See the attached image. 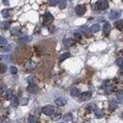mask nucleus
I'll return each instance as SVG.
<instances>
[{
	"label": "nucleus",
	"instance_id": "obj_1",
	"mask_svg": "<svg viewBox=\"0 0 123 123\" xmlns=\"http://www.w3.org/2000/svg\"><path fill=\"white\" fill-rule=\"evenodd\" d=\"M41 113L46 114V115H52L55 113V109L51 105H46L41 109Z\"/></svg>",
	"mask_w": 123,
	"mask_h": 123
},
{
	"label": "nucleus",
	"instance_id": "obj_2",
	"mask_svg": "<svg viewBox=\"0 0 123 123\" xmlns=\"http://www.w3.org/2000/svg\"><path fill=\"white\" fill-rule=\"evenodd\" d=\"M96 6L99 10H106L109 7V3L106 0H99V1L96 3Z\"/></svg>",
	"mask_w": 123,
	"mask_h": 123
},
{
	"label": "nucleus",
	"instance_id": "obj_3",
	"mask_svg": "<svg viewBox=\"0 0 123 123\" xmlns=\"http://www.w3.org/2000/svg\"><path fill=\"white\" fill-rule=\"evenodd\" d=\"M90 97H91V91L84 92L80 95V101H88L90 99Z\"/></svg>",
	"mask_w": 123,
	"mask_h": 123
},
{
	"label": "nucleus",
	"instance_id": "obj_4",
	"mask_svg": "<svg viewBox=\"0 0 123 123\" xmlns=\"http://www.w3.org/2000/svg\"><path fill=\"white\" fill-rule=\"evenodd\" d=\"M55 104L57 106H59V107H63V106L66 105V99L64 98V97H59L55 100Z\"/></svg>",
	"mask_w": 123,
	"mask_h": 123
},
{
	"label": "nucleus",
	"instance_id": "obj_5",
	"mask_svg": "<svg viewBox=\"0 0 123 123\" xmlns=\"http://www.w3.org/2000/svg\"><path fill=\"white\" fill-rule=\"evenodd\" d=\"M86 12V8L83 6V5H77L76 8H75V13L78 15H83Z\"/></svg>",
	"mask_w": 123,
	"mask_h": 123
},
{
	"label": "nucleus",
	"instance_id": "obj_6",
	"mask_svg": "<svg viewBox=\"0 0 123 123\" xmlns=\"http://www.w3.org/2000/svg\"><path fill=\"white\" fill-rule=\"evenodd\" d=\"M27 91L30 92V93L36 94V93H38V91H39V88H38L36 85H29V86L27 87Z\"/></svg>",
	"mask_w": 123,
	"mask_h": 123
},
{
	"label": "nucleus",
	"instance_id": "obj_7",
	"mask_svg": "<svg viewBox=\"0 0 123 123\" xmlns=\"http://www.w3.org/2000/svg\"><path fill=\"white\" fill-rule=\"evenodd\" d=\"M74 43H75V40L73 39L66 38V39H64V45L65 47H70V46H72Z\"/></svg>",
	"mask_w": 123,
	"mask_h": 123
},
{
	"label": "nucleus",
	"instance_id": "obj_8",
	"mask_svg": "<svg viewBox=\"0 0 123 123\" xmlns=\"http://www.w3.org/2000/svg\"><path fill=\"white\" fill-rule=\"evenodd\" d=\"M120 16V13L118 12V11H112L111 13H110V15H109V17H110V19H116V18H118Z\"/></svg>",
	"mask_w": 123,
	"mask_h": 123
},
{
	"label": "nucleus",
	"instance_id": "obj_9",
	"mask_svg": "<svg viewBox=\"0 0 123 123\" xmlns=\"http://www.w3.org/2000/svg\"><path fill=\"white\" fill-rule=\"evenodd\" d=\"M79 32H80L81 34H83V35H86V36H89V33H91V32H90V29H89L88 26H82V27L79 29Z\"/></svg>",
	"mask_w": 123,
	"mask_h": 123
},
{
	"label": "nucleus",
	"instance_id": "obj_10",
	"mask_svg": "<svg viewBox=\"0 0 123 123\" xmlns=\"http://www.w3.org/2000/svg\"><path fill=\"white\" fill-rule=\"evenodd\" d=\"M44 20H45L47 23H50V22H52V21L54 20V16H53L50 13H46V14L44 15Z\"/></svg>",
	"mask_w": 123,
	"mask_h": 123
},
{
	"label": "nucleus",
	"instance_id": "obj_11",
	"mask_svg": "<svg viewBox=\"0 0 123 123\" xmlns=\"http://www.w3.org/2000/svg\"><path fill=\"white\" fill-rule=\"evenodd\" d=\"M111 32V25L110 23H105L104 26H103V33L104 35H109Z\"/></svg>",
	"mask_w": 123,
	"mask_h": 123
},
{
	"label": "nucleus",
	"instance_id": "obj_12",
	"mask_svg": "<svg viewBox=\"0 0 123 123\" xmlns=\"http://www.w3.org/2000/svg\"><path fill=\"white\" fill-rule=\"evenodd\" d=\"M31 39H32L31 37L26 36V35H23V36H21V37L18 39V41H20V42H28V41H30Z\"/></svg>",
	"mask_w": 123,
	"mask_h": 123
},
{
	"label": "nucleus",
	"instance_id": "obj_13",
	"mask_svg": "<svg viewBox=\"0 0 123 123\" xmlns=\"http://www.w3.org/2000/svg\"><path fill=\"white\" fill-rule=\"evenodd\" d=\"M79 93H80V90H79L77 88H73V89H70V95H71V96H73V97L78 96V95H79Z\"/></svg>",
	"mask_w": 123,
	"mask_h": 123
},
{
	"label": "nucleus",
	"instance_id": "obj_14",
	"mask_svg": "<svg viewBox=\"0 0 123 123\" xmlns=\"http://www.w3.org/2000/svg\"><path fill=\"white\" fill-rule=\"evenodd\" d=\"M86 111H87L88 113H92V112L96 111V106H95L94 104H89V105L87 106V108H86Z\"/></svg>",
	"mask_w": 123,
	"mask_h": 123
},
{
	"label": "nucleus",
	"instance_id": "obj_15",
	"mask_svg": "<svg viewBox=\"0 0 123 123\" xmlns=\"http://www.w3.org/2000/svg\"><path fill=\"white\" fill-rule=\"evenodd\" d=\"M114 26L118 30H123V20H117V21H115Z\"/></svg>",
	"mask_w": 123,
	"mask_h": 123
},
{
	"label": "nucleus",
	"instance_id": "obj_16",
	"mask_svg": "<svg viewBox=\"0 0 123 123\" xmlns=\"http://www.w3.org/2000/svg\"><path fill=\"white\" fill-rule=\"evenodd\" d=\"M89 29H90V32L91 33H97L98 31L100 30V26L98 25V24H93V25Z\"/></svg>",
	"mask_w": 123,
	"mask_h": 123
},
{
	"label": "nucleus",
	"instance_id": "obj_17",
	"mask_svg": "<svg viewBox=\"0 0 123 123\" xmlns=\"http://www.w3.org/2000/svg\"><path fill=\"white\" fill-rule=\"evenodd\" d=\"M18 104H19V100H18V98H17V97H15V96H14V97H13V99L11 100V105H12L13 107H16V106H18Z\"/></svg>",
	"mask_w": 123,
	"mask_h": 123
},
{
	"label": "nucleus",
	"instance_id": "obj_18",
	"mask_svg": "<svg viewBox=\"0 0 123 123\" xmlns=\"http://www.w3.org/2000/svg\"><path fill=\"white\" fill-rule=\"evenodd\" d=\"M13 97H14V95H13V90H12V89H7V91H6V99L12 100Z\"/></svg>",
	"mask_w": 123,
	"mask_h": 123
},
{
	"label": "nucleus",
	"instance_id": "obj_19",
	"mask_svg": "<svg viewBox=\"0 0 123 123\" xmlns=\"http://www.w3.org/2000/svg\"><path fill=\"white\" fill-rule=\"evenodd\" d=\"M72 114L71 113H65L64 116H63V119L64 120V121H66V122H68V121H71L72 120Z\"/></svg>",
	"mask_w": 123,
	"mask_h": 123
},
{
	"label": "nucleus",
	"instance_id": "obj_20",
	"mask_svg": "<svg viewBox=\"0 0 123 123\" xmlns=\"http://www.w3.org/2000/svg\"><path fill=\"white\" fill-rule=\"evenodd\" d=\"M69 57H70V53H69V52H65V53H64V54H62V55L60 56V61L63 62V61L66 60V59L69 58Z\"/></svg>",
	"mask_w": 123,
	"mask_h": 123
},
{
	"label": "nucleus",
	"instance_id": "obj_21",
	"mask_svg": "<svg viewBox=\"0 0 123 123\" xmlns=\"http://www.w3.org/2000/svg\"><path fill=\"white\" fill-rule=\"evenodd\" d=\"M27 81H28V83H29L30 85H35V84H37V83H38V80H37V78H35V77H33V76H31V77H28Z\"/></svg>",
	"mask_w": 123,
	"mask_h": 123
},
{
	"label": "nucleus",
	"instance_id": "obj_22",
	"mask_svg": "<svg viewBox=\"0 0 123 123\" xmlns=\"http://www.w3.org/2000/svg\"><path fill=\"white\" fill-rule=\"evenodd\" d=\"M35 64L34 63H32V62H28L27 64H26V65H25V67H26V69H28V70H32V69H34L35 68Z\"/></svg>",
	"mask_w": 123,
	"mask_h": 123
},
{
	"label": "nucleus",
	"instance_id": "obj_23",
	"mask_svg": "<svg viewBox=\"0 0 123 123\" xmlns=\"http://www.w3.org/2000/svg\"><path fill=\"white\" fill-rule=\"evenodd\" d=\"M104 113H103V111L102 110H96L95 111V116L97 118H100V117H103Z\"/></svg>",
	"mask_w": 123,
	"mask_h": 123
},
{
	"label": "nucleus",
	"instance_id": "obj_24",
	"mask_svg": "<svg viewBox=\"0 0 123 123\" xmlns=\"http://www.w3.org/2000/svg\"><path fill=\"white\" fill-rule=\"evenodd\" d=\"M11 32H12V35H14V36H18V35L20 34V30H19V28H17V27L13 28Z\"/></svg>",
	"mask_w": 123,
	"mask_h": 123
},
{
	"label": "nucleus",
	"instance_id": "obj_25",
	"mask_svg": "<svg viewBox=\"0 0 123 123\" xmlns=\"http://www.w3.org/2000/svg\"><path fill=\"white\" fill-rule=\"evenodd\" d=\"M109 108H110V110H111V111H113V110H115V109L117 108V103H116L115 101H112V102L110 103V106H109Z\"/></svg>",
	"mask_w": 123,
	"mask_h": 123
},
{
	"label": "nucleus",
	"instance_id": "obj_26",
	"mask_svg": "<svg viewBox=\"0 0 123 123\" xmlns=\"http://www.w3.org/2000/svg\"><path fill=\"white\" fill-rule=\"evenodd\" d=\"M116 97L119 101H122L123 100V90H118L116 92Z\"/></svg>",
	"mask_w": 123,
	"mask_h": 123
},
{
	"label": "nucleus",
	"instance_id": "obj_27",
	"mask_svg": "<svg viewBox=\"0 0 123 123\" xmlns=\"http://www.w3.org/2000/svg\"><path fill=\"white\" fill-rule=\"evenodd\" d=\"M59 7H60V9H64L66 7V0H60Z\"/></svg>",
	"mask_w": 123,
	"mask_h": 123
},
{
	"label": "nucleus",
	"instance_id": "obj_28",
	"mask_svg": "<svg viewBox=\"0 0 123 123\" xmlns=\"http://www.w3.org/2000/svg\"><path fill=\"white\" fill-rule=\"evenodd\" d=\"M37 122V117L34 115H30L28 117V123H36Z\"/></svg>",
	"mask_w": 123,
	"mask_h": 123
},
{
	"label": "nucleus",
	"instance_id": "obj_29",
	"mask_svg": "<svg viewBox=\"0 0 123 123\" xmlns=\"http://www.w3.org/2000/svg\"><path fill=\"white\" fill-rule=\"evenodd\" d=\"M60 2V0H48V4L50 6H56Z\"/></svg>",
	"mask_w": 123,
	"mask_h": 123
},
{
	"label": "nucleus",
	"instance_id": "obj_30",
	"mask_svg": "<svg viewBox=\"0 0 123 123\" xmlns=\"http://www.w3.org/2000/svg\"><path fill=\"white\" fill-rule=\"evenodd\" d=\"M2 15H3V17L7 18L8 16H10V11H9L8 9H5V10H3V11H2Z\"/></svg>",
	"mask_w": 123,
	"mask_h": 123
},
{
	"label": "nucleus",
	"instance_id": "obj_31",
	"mask_svg": "<svg viewBox=\"0 0 123 123\" xmlns=\"http://www.w3.org/2000/svg\"><path fill=\"white\" fill-rule=\"evenodd\" d=\"M6 70H7L6 64H0V72H1V73H5Z\"/></svg>",
	"mask_w": 123,
	"mask_h": 123
},
{
	"label": "nucleus",
	"instance_id": "obj_32",
	"mask_svg": "<svg viewBox=\"0 0 123 123\" xmlns=\"http://www.w3.org/2000/svg\"><path fill=\"white\" fill-rule=\"evenodd\" d=\"M116 64L120 67H123V58H118L116 60Z\"/></svg>",
	"mask_w": 123,
	"mask_h": 123
},
{
	"label": "nucleus",
	"instance_id": "obj_33",
	"mask_svg": "<svg viewBox=\"0 0 123 123\" xmlns=\"http://www.w3.org/2000/svg\"><path fill=\"white\" fill-rule=\"evenodd\" d=\"M9 50H10V46H8V44L1 46V51L2 52H8Z\"/></svg>",
	"mask_w": 123,
	"mask_h": 123
},
{
	"label": "nucleus",
	"instance_id": "obj_34",
	"mask_svg": "<svg viewBox=\"0 0 123 123\" xmlns=\"http://www.w3.org/2000/svg\"><path fill=\"white\" fill-rule=\"evenodd\" d=\"M10 71H11V73H12V74H16V73H17V68L15 67V66H11V68H10Z\"/></svg>",
	"mask_w": 123,
	"mask_h": 123
},
{
	"label": "nucleus",
	"instance_id": "obj_35",
	"mask_svg": "<svg viewBox=\"0 0 123 123\" xmlns=\"http://www.w3.org/2000/svg\"><path fill=\"white\" fill-rule=\"evenodd\" d=\"M113 91V86H109V87H107L106 88V93H112Z\"/></svg>",
	"mask_w": 123,
	"mask_h": 123
},
{
	"label": "nucleus",
	"instance_id": "obj_36",
	"mask_svg": "<svg viewBox=\"0 0 123 123\" xmlns=\"http://www.w3.org/2000/svg\"><path fill=\"white\" fill-rule=\"evenodd\" d=\"M0 43H1V45L3 46V45H7L8 44V41L6 40V39H4L3 37H1V38H0Z\"/></svg>",
	"mask_w": 123,
	"mask_h": 123
},
{
	"label": "nucleus",
	"instance_id": "obj_37",
	"mask_svg": "<svg viewBox=\"0 0 123 123\" xmlns=\"http://www.w3.org/2000/svg\"><path fill=\"white\" fill-rule=\"evenodd\" d=\"M74 37H75V39H81V33H80L79 31H77V32H74Z\"/></svg>",
	"mask_w": 123,
	"mask_h": 123
},
{
	"label": "nucleus",
	"instance_id": "obj_38",
	"mask_svg": "<svg viewBox=\"0 0 123 123\" xmlns=\"http://www.w3.org/2000/svg\"><path fill=\"white\" fill-rule=\"evenodd\" d=\"M2 27H3V29H8V28L10 27V23L3 22V23H2Z\"/></svg>",
	"mask_w": 123,
	"mask_h": 123
},
{
	"label": "nucleus",
	"instance_id": "obj_39",
	"mask_svg": "<svg viewBox=\"0 0 123 123\" xmlns=\"http://www.w3.org/2000/svg\"><path fill=\"white\" fill-rule=\"evenodd\" d=\"M27 103H28V99H27V98H22L21 104L22 105H27Z\"/></svg>",
	"mask_w": 123,
	"mask_h": 123
},
{
	"label": "nucleus",
	"instance_id": "obj_40",
	"mask_svg": "<svg viewBox=\"0 0 123 123\" xmlns=\"http://www.w3.org/2000/svg\"><path fill=\"white\" fill-rule=\"evenodd\" d=\"M49 31H50V33H53L55 31V27L53 25H50V26H49Z\"/></svg>",
	"mask_w": 123,
	"mask_h": 123
},
{
	"label": "nucleus",
	"instance_id": "obj_41",
	"mask_svg": "<svg viewBox=\"0 0 123 123\" xmlns=\"http://www.w3.org/2000/svg\"><path fill=\"white\" fill-rule=\"evenodd\" d=\"M3 4H4V5H6V6H8V5L10 4L9 0H3Z\"/></svg>",
	"mask_w": 123,
	"mask_h": 123
},
{
	"label": "nucleus",
	"instance_id": "obj_42",
	"mask_svg": "<svg viewBox=\"0 0 123 123\" xmlns=\"http://www.w3.org/2000/svg\"><path fill=\"white\" fill-rule=\"evenodd\" d=\"M5 89H6V87H5V85H2V89H1V92H2V93H4V91H5Z\"/></svg>",
	"mask_w": 123,
	"mask_h": 123
},
{
	"label": "nucleus",
	"instance_id": "obj_43",
	"mask_svg": "<svg viewBox=\"0 0 123 123\" xmlns=\"http://www.w3.org/2000/svg\"><path fill=\"white\" fill-rule=\"evenodd\" d=\"M121 54H122V55H123V50H121Z\"/></svg>",
	"mask_w": 123,
	"mask_h": 123
},
{
	"label": "nucleus",
	"instance_id": "obj_44",
	"mask_svg": "<svg viewBox=\"0 0 123 123\" xmlns=\"http://www.w3.org/2000/svg\"><path fill=\"white\" fill-rule=\"evenodd\" d=\"M121 72H122V73H123V67H122V69H121Z\"/></svg>",
	"mask_w": 123,
	"mask_h": 123
},
{
	"label": "nucleus",
	"instance_id": "obj_45",
	"mask_svg": "<svg viewBox=\"0 0 123 123\" xmlns=\"http://www.w3.org/2000/svg\"><path fill=\"white\" fill-rule=\"evenodd\" d=\"M62 123H64V122H62Z\"/></svg>",
	"mask_w": 123,
	"mask_h": 123
},
{
	"label": "nucleus",
	"instance_id": "obj_46",
	"mask_svg": "<svg viewBox=\"0 0 123 123\" xmlns=\"http://www.w3.org/2000/svg\"><path fill=\"white\" fill-rule=\"evenodd\" d=\"M122 1H123V0H122Z\"/></svg>",
	"mask_w": 123,
	"mask_h": 123
}]
</instances>
